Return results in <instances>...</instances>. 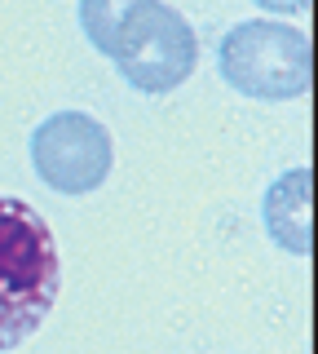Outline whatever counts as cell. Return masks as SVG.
Listing matches in <instances>:
<instances>
[{
  "mask_svg": "<svg viewBox=\"0 0 318 354\" xmlns=\"http://www.w3.org/2000/svg\"><path fill=\"white\" fill-rule=\"evenodd\" d=\"M31 164L45 186L62 195H89L111 177V133L84 111H53L31 133Z\"/></svg>",
  "mask_w": 318,
  "mask_h": 354,
  "instance_id": "obj_3",
  "label": "cell"
},
{
  "mask_svg": "<svg viewBox=\"0 0 318 354\" xmlns=\"http://www.w3.org/2000/svg\"><path fill=\"white\" fill-rule=\"evenodd\" d=\"M217 71L244 97H261V102L305 97L314 84L310 36H301L296 27H283V22H266V18L239 22L221 36Z\"/></svg>",
  "mask_w": 318,
  "mask_h": 354,
  "instance_id": "obj_2",
  "label": "cell"
},
{
  "mask_svg": "<svg viewBox=\"0 0 318 354\" xmlns=\"http://www.w3.org/2000/svg\"><path fill=\"white\" fill-rule=\"evenodd\" d=\"M252 5L270 9V14H305V9H310V0H252Z\"/></svg>",
  "mask_w": 318,
  "mask_h": 354,
  "instance_id": "obj_7",
  "label": "cell"
},
{
  "mask_svg": "<svg viewBox=\"0 0 318 354\" xmlns=\"http://www.w3.org/2000/svg\"><path fill=\"white\" fill-rule=\"evenodd\" d=\"M58 288L62 261L45 213L18 195H0V354L45 324Z\"/></svg>",
  "mask_w": 318,
  "mask_h": 354,
  "instance_id": "obj_1",
  "label": "cell"
},
{
  "mask_svg": "<svg viewBox=\"0 0 318 354\" xmlns=\"http://www.w3.org/2000/svg\"><path fill=\"white\" fill-rule=\"evenodd\" d=\"M155 5L159 0H80V27L93 49L115 62Z\"/></svg>",
  "mask_w": 318,
  "mask_h": 354,
  "instance_id": "obj_6",
  "label": "cell"
},
{
  "mask_svg": "<svg viewBox=\"0 0 318 354\" xmlns=\"http://www.w3.org/2000/svg\"><path fill=\"white\" fill-rule=\"evenodd\" d=\"M310 195H314V173L292 169L266 191L261 199V221L266 235L292 257H310L314 252V230H310Z\"/></svg>",
  "mask_w": 318,
  "mask_h": 354,
  "instance_id": "obj_5",
  "label": "cell"
},
{
  "mask_svg": "<svg viewBox=\"0 0 318 354\" xmlns=\"http://www.w3.org/2000/svg\"><path fill=\"white\" fill-rule=\"evenodd\" d=\"M195 62H199V40H195L190 22L159 0L150 18L137 27V36L128 40V49L115 58V71L137 93H172L177 84L190 80Z\"/></svg>",
  "mask_w": 318,
  "mask_h": 354,
  "instance_id": "obj_4",
  "label": "cell"
}]
</instances>
